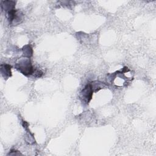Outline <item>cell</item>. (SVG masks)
<instances>
[{"instance_id":"obj_2","label":"cell","mask_w":156,"mask_h":156,"mask_svg":"<svg viewBox=\"0 0 156 156\" xmlns=\"http://www.w3.org/2000/svg\"><path fill=\"white\" fill-rule=\"evenodd\" d=\"M93 90L91 83L87 84L80 93V98L83 104H88L92 99Z\"/></svg>"},{"instance_id":"obj_4","label":"cell","mask_w":156,"mask_h":156,"mask_svg":"<svg viewBox=\"0 0 156 156\" xmlns=\"http://www.w3.org/2000/svg\"><path fill=\"white\" fill-rule=\"evenodd\" d=\"M93 83H91L92 85V88L93 91H94L95 92L99 90L100 89L102 88L103 87H104L105 86V85L103 83V82H98V81H95L92 82Z\"/></svg>"},{"instance_id":"obj_3","label":"cell","mask_w":156,"mask_h":156,"mask_svg":"<svg viewBox=\"0 0 156 156\" xmlns=\"http://www.w3.org/2000/svg\"><path fill=\"white\" fill-rule=\"evenodd\" d=\"M11 66L7 64L1 65V74L3 75L4 77H10L12 75L11 73Z\"/></svg>"},{"instance_id":"obj_1","label":"cell","mask_w":156,"mask_h":156,"mask_svg":"<svg viewBox=\"0 0 156 156\" xmlns=\"http://www.w3.org/2000/svg\"><path fill=\"white\" fill-rule=\"evenodd\" d=\"M16 68L25 76L32 74L34 72L31 62L28 58L21 60L18 63H17Z\"/></svg>"}]
</instances>
